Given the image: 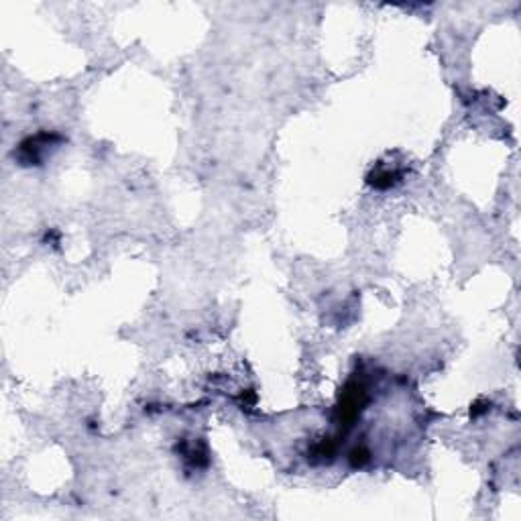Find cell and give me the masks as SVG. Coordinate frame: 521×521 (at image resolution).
<instances>
[{
  "label": "cell",
  "mask_w": 521,
  "mask_h": 521,
  "mask_svg": "<svg viewBox=\"0 0 521 521\" xmlns=\"http://www.w3.org/2000/svg\"><path fill=\"white\" fill-rule=\"evenodd\" d=\"M369 460H371V454H369L366 448H354V450L350 452V464H352L354 468H362Z\"/></svg>",
  "instance_id": "6da1fadb"
}]
</instances>
